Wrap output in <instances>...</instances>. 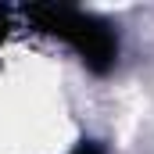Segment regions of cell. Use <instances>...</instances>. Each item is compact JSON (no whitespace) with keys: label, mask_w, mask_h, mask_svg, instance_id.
<instances>
[{"label":"cell","mask_w":154,"mask_h":154,"mask_svg":"<svg viewBox=\"0 0 154 154\" xmlns=\"http://www.w3.org/2000/svg\"><path fill=\"white\" fill-rule=\"evenodd\" d=\"M68 154H104V147H100L97 140H79V143H75Z\"/></svg>","instance_id":"cell-2"},{"label":"cell","mask_w":154,"mask_h":154,"mask_svg":"<svg viewBox=\"0 0 154 154\" xmlns=\"http://www.w3.org/2000/svg\"><path fill=\"white\" fill-rule=\"evenodd\" d=\"M25 18L36 25L39 32H50V36L65 39L90 72L104 75L118 57V39L108 29V22L68 7V4H29L25 7Z\"/></svg>","instance_id":"cell-1"},{"label":"cell","mask_w":154,"mask_h":154,"mask_svg":"<svg viewBox=\"0 0 154 154\" xmlns=\"http://www.w3.org/2000/svg\"><path fill=\"white\" fill-rule=\"evenodd\" d=\"M7 39V7H0V43Z\"/></svg>","instance_id":"cell-3"}]
</instances>
